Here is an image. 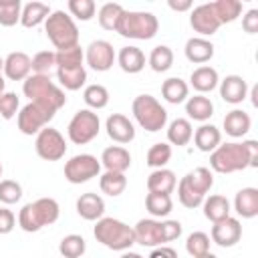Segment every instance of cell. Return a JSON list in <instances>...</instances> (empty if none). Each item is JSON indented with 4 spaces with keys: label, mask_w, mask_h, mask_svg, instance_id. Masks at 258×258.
<instances>
[{
    "label": "cell",
    "mask_w": 258,
    "mask_h": 258,
    "mask_svg": "<svg viewBox=\"0 0 258 258\" xmlns=\"http://www.w3.org/2000/svg\"><path fill=\"white\" fill-rule=\"evenodd\" d=\"M258 165V143L254 139L242 143H224L210 153V167L218 173H234Z\"/></svg>",
    "instance_id": "6da1fadb"
},
{
    "label": "cell",
    "mask_w": 258,
    "mask_h": 258,
    "mask_svg": "<svg viewBox=\"0 0 258 258\" xmlns=\"http://www.w3.org/2000/svg\"><path fill=\"white\" fill-rule=\"evenodd\" d=\"M22 93L30 99V103H36L52 113H56L67 103L64 91L44 75H30L28 79H24Z\"/></svg>",
    "instance_id": "7a4b0ae2"
},
{
    "label": "cell",
    "mask_w": 258,
    "mask_h": 258,
    "mask_svg": "<svg viewBox=\"0 0 258 258\" xmlns=\"http://www.w3.org/2000/svg\"><path fill=\"white\" fill-rule=\"evenodd\" d=\"M214 185V175L208 167H196L194 171L185 173L181 177V181L177 183V198L179 204L194 210L198 206H202V202L206 200V194L210 191V187Z\"/></svg>",
    "instance_id": "3957f363"
},
{
    "label": "cell",
    "mask_w": 258,
    "mask_h": 258,
    "mask_svg": "<svg viewBox=\"0 0 258 258\" xmlns=\"http://www.w3.org/2000/svg\"><path fill=\"white\" fill-rule=\"evenodd\" d=\"M60 208L58 202L52 198H38L36 202H30L22 206L18 214V226L24 232H38L44 226H50L58 220Z\"/></svg>",
    "instance_id": "277c9868"
},
{
    "label": "cell",
    "mask_w": 258,
    "mask_h": 258,
    "mask_svg": "<svg viewBox=\"0 0 258 258\" xmlns=\"http://www.w3.org/2000/svg\"><path fill=\"white\" fill-rule=\"evenodd\" d=\"M93 236L105 248L117 250V252H125V250H129L135 244L133 228L127 226L121 220H115V218H101V220H97V224L93 228Z\"/></svg>",
    "instance_id": "5b68a950"
},
{
    "label": "cell",
    "mask_w": 258,
    "mask_h": 258,
    "mask_svg": "<svg viewBox=\"0 0 258 258\" xmlns=\"http://www.w3.org/2000/svg\"><path fill=\"white\" fill-rule=\"evenodd\" d=\"M159 30V20L151 12H129L125 10L117 22L115 32H119L125 38H135V40H149L157 34Z\"/></svg>",
    "instance_id": "8992f818"
},
{
    "label": "cell",
    "mask_w": 258,
    "mask_h": 258,
    "mask_svg": "<svg viewBox=\"0 0 258 258\" xmlns=\"http://www.w3.org/2000/svg\"><path fill=\"white\" fill-rule=\"evenodd\" d=\"M44 30H46L48 40L58 50L79 44V28H77L75 20L64 10L50 12L48 18L44 20Z\"/></svg>",
    "instance_id": "52a82bcc"
},
{
    "label": "cell",
    "mask_w": 258,
    "mask_h": 258,
    "mask_svg": "<svg viewBox=\"0 0 258 258\" xmlns=\"http://www.w3.org/2000/svg\"><path fill=\"white\" fill-rule=\"evenodd\" d=\"M131 113L135 121L145 131H161L167 123V111L161 107V103L151 95H137L131 103Z\"/></svg>",
    "instance_id": "ba28073f"
},
{
    "label": "cell",
    "mask_w": 258,
    "mask_h": 258,
    "mask_svg": "<svg viewBox=\"0 0 258 258\" xmlns=\"http://www.w3.org/2000/svg\"><path fill=\"white\" fill-rule=\"evenodd\" d=\"M101 131V121H99V115L93 113L91 109H81L73 115V119L69 121V127H67V133H69V139L75 143V145H85L89 141H93Z\"/></svg>",
    "instance_id": "9c48e42d"
},
{
    "label": "cell",
    "mask_w": 258,
    "mask_h": 258,
    "mask_svg": "<svg viewBox=\"0 0 258 258\" xmlns=\"http://www.w3.org/2000/svg\"><path fill=\"white\" fill-rule=\"evenodd\" d=\"M101 173V161L91 153L73 155L64 163V179L69 183H85Z\"/></svg>",
    "instance_id": "30bf717a"
},
{
    "label": "cell",
    "mask_w": 258,
    "mask_h": 258,
    "mask_svg": "<svg viewBox=\"0 0 258 258\" xmlns=\"http://www.w3.org/2000/svg\"><path fill=\"white\" fill-rule=\"evenodd\" d=\"M34 149H36L38 157H42L46 161H58L67 153V141H64V137L60 135L58 129L46 125L44 129H40L36 133Z\"/></svg>",
    "instance_id": "8fae6325"
},
{
    "label": "cell",
    "mask_w": 258,
    "mask_h": 258,
    "mask_svg": "<svg viewBox=\"0 0 258 258\" xmlns=\"http://www.w3.org/2000/svg\"><path fill=\"white\" fill-rule=\"evenodd\" d=\"M56 113H52V111H48L36 103H28L18 113V129L24 135H36L40 129H44L48 125V121Z\"/></svg>",
    "instance_id": "7c38bea8"
},
{
    "label": "cell",
    "mask_w": 258,
    "mask_h": 258,
    "mask_svg": "<svg viewBox=\"0 0 258 258\" xmlns=\"http://www.w3.org/2000/svg\"><path fill=\"white\" fill-rule=\"evenodd\" d=\"M85 60H87V64H89L93 71H99V73L109 71V69L113 67V62H115L113 44L107 42V40H93V42L87 46Z\"/></svg>",
    "instance_id": "4fadbf2b"
},
{
    "label": "cell",
    "mask_w": 258,
    "mask_h": 258,
    "mask_svg": "<svg viewBox=\"0 0 258 258\" xmlns=\"http://www.w3.org/2000/svg\"><path fill=\"white\" fill-rule=\"evenodd\" d=\"M242 238V224L238 218H224L220 222H214L212 226V242H216L222 248H232Z\"/></svg>",
    "instance_id": "5bb4252c"
},
{
    "label": "cell",
    "mask_w": 258,
    "mask_h": 258,
    "mask_svg": "<svg viewBox=\"0 0 258 258\" xmlns=\"http://www.w3.org/2000/svg\"><path fill=\"white\" fill-rule=\"evenodd\" d=\"M189 24H191V28L198 34H202V38L216 34L218 28L222 26L220 20H218V16H216V12H214V8H212V2L210 4L196 6L191 10V14H189Z\"/></svg>",
    "instance_id": "9a60e30c"
},
{
    "label": "cell",
    "mask_w": 258,
    "mask_h": 258,
    "mask_svg": "<svg viewBox=\"0 0 258 258\" xmlns=\"http://www.w3.org/2000/svg\"><path fill=\"white\" fill-rule=\"evenodd\" d=\"M135 234V244L147 246V248H157L165 244V236H163V224L157 220H139L133 228Z\"/></svg>",
    "instance_id": "2e32d148"
},
{
    "label": "cell",
    "mask_w": 258,
    "mask_h": 258,
    "mask_svg": "<svg viewBox=\"0 0 258 258\" xmlns=\"http://www.w3.org/2000/svg\"><path fill=\"white\" fill-rule=\"evenodd\" d=\"M2 71L10 81H24V79L30 77L32 58L22 50H14L4 58V69Z\"/></svg>",
    "instance_id": "e0dca14e"
},
{
    "label": "cell",
    "mask_w": 258,
    "mask_h": 258,
    "mask_svg": "<svg viewBox=\"0 0 258 258\" xmlns=\"http://www.w3.org/2000/svg\"><path fill=\"white\" fill-rule=\"evenodd\" d=\"M105 129H107V135L117 141V143H129L135 139V127L133 123L121 115V113H113L107 117V123H105Z\"/></svg>",
    "instance_id": "ac0fdd59"
},
{
    "label": "cell",
    "mask_w": 258,
    "mask_h": 258,
    "mask_svg": "<svg viewBox=\"0 0 258 258\" xmlns=\"http://www.w3.org/2000/svg\"><path fill=\"white\" fill-rule=\"evenodd\" d=\"M101 165L107 169V171H119V173H125L131 165V153L121 147V145H111L107 149H103L101 153Z\"/></svg>",
    "instance_id": "d6986e66"
},
{
    "label": "cell",
    "mask_w": 258,
    "mask_h": 258,
    "mask_svg": "<svg viewBox=\"0 0 258 258\" xmlns=\"http://www.w3.org/2000/svg\"><path fill=\"white\" fill-rule=\"evenodd\" d=\"M248 95V85L240 75H228L224 81H220V97L226 103L238 105L246 99Z\"/></svg>",
    "instance_id": "ffe728a7"
},
{
    "label": "cell",
    "mask_w": 258,
    "mask_h": 258,
    "mask_svg": "<svg viewBox=\"0 0 258 258\" xmlns=\"http://www.w3.org/2000/svg\"><path fill=\"white\" fill-rule=\"evenodd\" d=\"M77 214L83 220H89V222L101 220L103 214H105V202H103V198L99 194H93V191L83 194L77 200Z\"/></svg>",
    "instance_id": "44dd1931"
},
{
    "label": "cell",
    "mask_w": 258,
    "mask_h": 258,
    "mask_svg": "<svg viewBox=\"0 0 258 258\" xmlns=\"http://www.w3.org/2000/svg\"><path fill=\"white\" fill-rule=\"evenodd\" d=\"M234 210L244 220L258 216V189L256 187H242L234 198Z\"/></svg>",
    "instance_id": "7402d4cb"
},
{
    "label": "cell",
    "mask_w": 258,
    "mask_h": 258,
    "mask_svg": "<svg viewBox=\"0 0 258 258\" xmlns=\"http://www.w3.org/2000/svg\"><path fill=\"white\" fill-rule=\"evenodd\" d=\"M185 58L189 62H196V64H204L208 62L212 56H214V44L208 40V38H202V36H194L185 42Z\"/></svg>",
    "instance_id": "603a6c76"
},
{
    "label": "cell",
    "mask_w": 258,
    "mask_h": 258,
    "mask_svg": "<svg viewBox=\"0 0 258 258\" xmlns=\"http://www.w3.org/2000/svg\"><path fill=\"white\" fill-rule=\"evenodd\" d=\"M191 137H194L196 147H198L200 151H204V153H212V151L222 143V133H220V129H218L216 125H212V123L200 125Z\"/></svg>",
    "instance_id": "cb8c5ba5"
},
{
    "label": "cell",
    "mask_w": 258,
    "mask_h": 258,
    "mask_svg": "<svg viewBox=\"0 0 258 258\" xmlns=\"http://www.w3.org/2000/svg\"><path fill=\"white\" fill-rule=\"evenodd\" d=\"M218 83H220L218 71L212 69V67H208V64L198 67V69L191 73V77H189V85H191L200 95L214 91V89L218 87Z\"/></svg>",
    "instance_id": "d4e9b609"
},
{
    "label": "cell",
    "mask_w": 258,
    "mask_h": 258,
    "mask_svg": "<svg viewBox=\"0 0 258 258\" xmlns=\"http://www.w3.org/2000/svg\"><path fill=\"white\" fill-rule=\"evenodd\" d=\"M250 127H252V119L242 109H234L224 117V131L230 137H244L250 131Z\"/></svg>",
    "instance_id": "484cf974"
},
{
    "label": "cell",
    "mask_w": 258,
    "mask_h": 258,
    "mask_svg": "<svg viewBox=\"0 0 258 258\" xmlns=\"http://www.w3.org/2000/svg\"><path fill=\"white\" fill-rule=\"evenodd\" d=\"M177 185V179H175V173L171 169H153L147 177V189L153 191V194H171Z\"/></svg>",
    "instance_id": "4316f807"
},
{
    "label": "cell",
    "mask_w": 258,
    "mask_h": 258,
    "mask_svg": "<svg viewBox=\"0 0 258 258\" xmlns=\"http://www.w3.org/2000/svg\"><path fill=\"white\" fill-rule=\"evenodd\" d=\"M117 62L121 67V71L129 73V75H135V73H141L143 67H145V54L141 48L137 46H123L117 54Z\"/></svg>",
    "instance_id": "83f0119b"
},
{
    "label": "cell",
    "mask_w": 258,
    "mask_h": 258,
    "mask_svg": "<svg viewBox=\"0 0 258 258\" xmlns=\"http://www.w3.org/2000/svg\"><path fill=\"white\" fill-rule=\"evenodd\" d=\"M50 14V8L48 4L44 2H28L22 6V12H20V24L24 28H34L38 24H42Z\"/></svg>",
    "instance_id": "f1b7e54d"
},
{
    "label": "cell",
    "mask_w": 258,
    "mask_h": 258,
    "mask_svg": "<svg viewBox=\"0 0 258 258\" xmlns=\"http://www.w3.org/2000/svg\"><path fill=\"white\" fill-rule=\"evenodd\" d=\"M185 113L189 119L206 123L214 115V103L204 95H194L185 101Z\"/></svg>",
    "instance_id": "f546056e"
},
{
    "label": "cell",
    "mask_w": 258,
    "mask_h": 258,
    "mask_svg": "<svg viewBox=\"0 0 258 258\" xmlns=\"http://www.w3.org/2000/svg\"><path fill=\"white\" fill-rule=\"evenodd\" d=\"M161 95H163V99H165L167 103L179 105V103H183V101L187 99L189 87H187V83L181 81L179 77H169V79L163 81V85H161Z\"/></svg>",
    "instance_id": "4dcf8cb0"
},
{
    "label": "cell",
    "mask_w": 258,
    "mask_h": 258,
    "mask_svg": "<svg viewBox=\"0 0 258 258\" xmlns=\"http://www.w3.org/2000/svg\"><path fill=\"white\" fill-rule=\"evenodd\" d=\"M202 206H204V216L210 222H220V220H224V218L230 216V202L224 196L214 194V196L206 198L202 202Z\"/></svg>",
    "instance_id": "1f68e13d"
},
{
    "label": "cell",
    "mask_w": 258,
    "mask_h": 258,
    "mask_svg": "<svg viewBox=\"0 0 258 258\" xmlns=\"http://www.w3.org/2000/svg\"><path fill=\"white\" fill-rule=\"evenodd\" d=\"M191 135H194V129H191V123H189L187 119L177 117V119H173V121L169 123V127H167V141H169L171 145L183 147V145L189 143Z\"/></svg>",
    "instance_id": "d6a6232c"
},
{
    "label": "cell",
    "mask_w": 258,
    "mask_h": 258,
    "mask_svg": "<svg viewBox=\"0 0 258 258\" xmlns=\"http://www.w3.org/2000/svg\"><path fill=\"white\" fill-rule=\"evenodd\" d=\"M56 79L60 87L67 91H79L87 83V71L85 67H71V69H56Z\"/></svg>",
    "instance_id": "836d02e7"
},
{
    "label": "cell",
    "mask_w": 258,
    "mask_h": 258,
    "mask_svg": "<svg viewBox=\"0 0 258 258\" xmlns=\"http://www.w3.org/2000/svg\"><path fill=\"white\" fill-rule=\"evenodd\" d=\"M99 187L103 194H107L111 198L121 196L127 187V177H125V173H119V171H105L99 177Z\"/></svg>",
    "instance_id": "e575fe53"
},
{
    "label": "cell",
    "mask_w": 258,
    "mask_h": 258,
    "mask_svg": "<svg viewBox=\"0 0 258 258\" xmlns=\"http://www.w3.org/2000/svg\"><path fill=\"white\" fill-rule=\"evenodd\" d=\"M145 208L153 218H165L173 210V202H171V196H167V194L149 191L145 198Z\"/></svg>",
    "instance_id": "d590c367"
},
{
    "label": "cell",
    "mask_w": 258,
    "mask_h": 258,
    "mask_svg": "<svg viewBox=\"0 0 258 258\" xmlns=\"http://www.w3.org/2000/svg\"><path fill=\"white\" fill-rule=\"evenodd\" d=\"M212 8H214L220 24L234 22L242 14V2L240 0H216V2H212Z\"/></svg>",
    "instance_id": "8d00e7d4"
},
{
    "label": "cell",
    "mask_w": 258,
    "mask_h": 258,
    "mask_svg": "<svg viewBox=\"0 0 258 258\" xmlns=\"http://www.w3.org/2000/svg\"><path fill=\"white\" fill-rule=\"evenodd\" d=\"M85 250H87V242L79 234H69L58 244V252L62 258H81Z\"/></svg>",
    "instance_id": "74e56055"
},
{
    "label": "cell",
    "mask_w": 258,
    "mask_h": 258,
    "mask_svg": "<svg viewBox=\"0 0 258 258\" xmlns=\"http://www.w3.org/2000/svg\"><path fill=\"white\" fill-rule=\"evenodd\" d=\"M125 12V8L121 6V4H117V2H107V4H103L101 8H99V24H101V28H105V30H115L117 28V22H119V18H121V14Z\"/></svg>",
    "instance_id": "f35d334b"
},
{
    "label": "cell",
    "mask_w": 258,
    "mask_h": 258,
    "mask_svg": "<svg viewBox=\"0 0 258 258\" xmlns=\"http://www.w3.org/2000/svg\"><path fill=\"white\" fill-rule=\"evenodd\" d=\"M147 60H149V67L155 73H165L173 64V50L169 46H165V44H159V46H155L151 50V54H149Z\"/></svg>",
    "instance_id": "ab89813d"
},
{
    "label": "cell",
    "mask_w": 258,
    "mask_h": 258,
    "mask_svg": "<svg viewBox=\"0 0 258 258\" xmlns=\"http://www.w3.org/2000/svg\"><path fill=\"white\" fill-rule=\"evenodd\" d=\"M54 56H56V69H71V67H83L85 52L79 44H75L62 50H56Z\"/></svg>",
    "instance_id": "60d3db41"
},
{
    "label": "cell",
    "mask_w": 258,
    "mask_h": 258,
    "mask_svg": "<svg viewBox=\"0 0 258 258\" xmlns=\"http://www.w3.org/2000/svg\"><path fill=\"white\" fill-rule=\"evenodd\" d=\"M145 159H147L145 163L149 167H155V169L165 167L169 163V159H171V145H167V143H153L149 147Z\"/></svg>",
    "instance_id": "b9f144b4"
},
{
    "label": "cell",
    "mask_w": 258,
    "mask_h": 258,
    "mask_svg": "<svg viewBox=\"0 0 258 258\" xmlns=\"http://www.w3.org/2000/svg\"><path fill=\"white\" fill-rule=\"evenodd\" d=\"M83 99L91 109H103L109 103V91L103 85H89L83 91Z\"/></svg>",
    "instance_id": "7bdbcfd3"
},
{
    "label": "cell",
    "mask_w": 258,
    "mask_h": 258,
    "mask_svg": "<svg viewBox=\"0 0 258 258\" xmlns=\"http://www.w3.org/2000/svg\"><path fill=\"white\" fill-rule=\"evenodd\" d=\"M185 250L194 258L208 254L210 252V236L206 232H191L185 240Z\"/></svg>",
    "instance_id": "ee69618b"
},
{
    "label": "cell",
    "mask_w": 258,
    "mask_h": 258,
    "mask_svg": "<svg viewBox=\"0 0 258 258\" xmlns=\"http://www.w3.org/2000/svg\"><path fill=\"white\" fill-rule=\"evenodd\" d=\"M22 4L20 0H0V24L2 26H14L20 22Z\"/></svg>",
    "instance_id": "f6af8a7d"
},
{
    "label": "cell",
    "mask_w": 258,
    "mask_h": 258,
    "mask_svg": "<svg viewBox=\"0 0 258 258\" xmlns=\"http://www.w3.org/2000/svg\"><path fill=\"white\" fill-rule=\"evenodd\" d=\"M56 67V56L52 50H40L32 56V71L34 75H44L48 77L50 71Z\"/></svg>",
    "instance_id": "bcb514c9"
},
{
    "label": "cell",
    "mask_w": 258,
    "mask_h": 258,
    "mask_svg": "<svg viewBox=\"0 0 258 258\" xmlns=\"http://www.w3.org/2000/svg\"><path fill=\"white\" fill-rule=\"evenodd\" d=\"M95 10H97V6L93 0H69V12L83 22L91 20L95 16Z\"/></svg>",
    "instance_id": "7dc6e473"
},
{
    "label": "cell",
    "mask_w": 258,
    "mask_h": 258,
    "mask_svg": "<svg viewBox=\"0 0 258 258\" xmlns=\"http://www.w3.org/2000/svg\"><path fill=\"white\" fill-rule=\"evenodd\" d=\"M20 198H22V187L18 181H14V179L0 181V202L2 204L10 206V204H16Z\"/></svg>",
    "instance_id": "c3c4849f"
},
{
    "label": "cell",
    "mask_w": 258,
    "mask_h": 258,
    "mask_svg": "<svg viewBox=\"0 0 258 258\" xmlns=\"http://www.w3.org/2000/svg\"><path fill=\"white\" fill-rule=\"evenodd\" d=\"M18 95L16 93H2L0 95V115L4 119H12L18 113Z\"/></svg>",
    "instance_id": "681fc988"
},
{
    "label": "cell",
    "mask_w": 258,
    "mask_h": 258,
    "mask_svg": "<svg viewBox=\"0 0 258 258\" xmlns=\"http://www.w3.org/2000/svg\"><path fill=\"white\" fill-rule=\"evenodd\" d=\"M242 28L248 34H256L258 32V10L252 8L246 12V16H242Z\"/></svg>",
    "instance_id": "f907efd6"
},
{
    "label": "cell",
    "mask_w": 258,
    "mask_h": 258,
    "mask_svg": "<svg viewBox=\"0 0 258 258\" xmlns=\"http://www.w3.org/2000/svg\"><path fill=\"white\" fill-rule=\"evenodd\" d=\"M16 218L8 208H0V234H10L14 230Z\"/></svg>",
    "instance_id": "816d5d0a"
},
{
    "label": "cell",
    "mask_w": 258,
    "mask_h": 258,
    "mask_svg": "<svg viewBox=\"0 0 258 258\" xmlns=\"http://www.w3.org/2000/svg\"><path fill=\"white\" fill-rule=\"evenodd\" d=\"M163 224V236H165V242H171L175 238L181 236V224L177 220H165L161 222Z\"/></svg>",
    "instance_id": "f5cc1de1"
},
{
    "label": "cell",
    "mask_w": 258,
    "mask_h": 258,
    "mask_svg": "<svg viewBox=\"0 0 258 258\" xmlns=\"http://www.w3.org/2000/svg\"><path fill=\"white\" fill-rule=\"evenodd\" d=\"M149 258H177V252L171 246H157L151 250Z\"/></svg>",
    "instance_id": "db71d44e"
},
{
    "label": "cell",
    "mask_w": 258,
    "mask_h": 258,
    "mask_svg": "<svg viewBox=\"0 0 258 258\" xmlns=\"http://www.w3.org/2000/svg\"><path fill=\"white\" fill-rule=\"evenodd\" d=\"M167 6H169L171 10H175V12H185V10L191 8V2H189V0H169Z\"/></svg>",
    "instance_id": "11a10c76"
},
{
    "label": "cell",
    "mask_w": 258,
    "mask_h": 258,
    "mask_svg": "<svg viewBox=\"0 0 258 258\" xmlns=\"http://www.w3.org/2000/svg\"><path fill=\"white\" fill-rule=\"evenodd\" d=\"M121 258H143V256L137 254V252H127V250H125V252L121 254Z\"/></svg>",
    "instance_id": "9f6ffc18"
},
{
    "label": "cell",
    "mask_w": 258,
    "mask_h": 258,
    "mask_svg": "<svg viewBox=\"0 0 258 258\" xmlns=\"http://www.w3.org/2000/svg\"><path fill=\"white\" fill-rule=\"evenodd\" d=\"M4 87H6V81L2 79V75H0V95L4 93Z\"/></svg>",
    "instance_id": "6f0895ef"
},
{
    "label": "cell",
    "mask_w": 258,
    "mask_h": 258,
    "mask_svg": "<svg viewBox=\"0 0 258 258\" xmlns=\"http://www.w3.org/2000/svg\"><path fill=\"white\" fill-rule=\"evenodd\" d=\"M198 258H218V256H214L212 252H208V254H204V256H198Z\"/></svg>",
    "instance_id": "680465c9"
},
{
    "label": "cell",
    "mask_w": 258,
    "mask_h": 258,
    "mask_svg": "<svg viewBox=\"0 0 258 258\" xmlns=\"http://www.w3.org/2000/svg\"><path fill=\"white\" fill-rule=\"evenodd\" d=\"M2 69H4V58L0 56V71H2Z\"/></svg>",
    "instance_id": "91938a15"
},
{
    "label": "cell",
    "mask_w": 258,
    "mask_h": 258,
    "mask_svg": "<svg viewBox=\"0 0 258 258\" xmlns=\"http://www.w3.org/2000/svg\"><path fill=\"white\" fill-rule=\"evenodd\" d=\"M0 175H2V165H0Z\"/></svg>",
    "instance_id": "94428289"
}]
</instances>
